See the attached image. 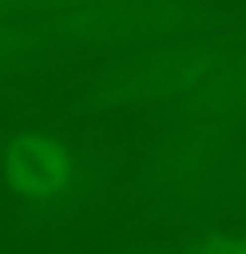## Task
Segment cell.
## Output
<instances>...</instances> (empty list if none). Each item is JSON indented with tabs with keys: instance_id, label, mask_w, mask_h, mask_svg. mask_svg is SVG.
<instances>
[{
	"instance_id": "2",
	"label": "cell",
	"mask_w": 246,
	"mask_h": 254,
	"mask_svg": "<svg viewBox=\"0 0 246 254\" xmlns=\"http://www.w3.org/2000/svg\"><path fill=\"white\" fill-rule=\"evenodd\" d=\"M196 254H246V241H233V238L212 236L209 241L198 246Z\"/></svg>"
},
{
	"instance_id": "1",
	"label": "cell",
	"mask_w": 246,
	"mask_h": 254,
	"mask_svg": "<svg viewBox=\"0 0 246 254\" xmlns=\"http://www.w3.org/2000/svg\"><path fill=\"white\" fill-rule=\"evenodd\" d=\"M69 175V162L59 143L19 138L8 151V178L19 193H51Z\"/></svg>"
}]
</instances>
